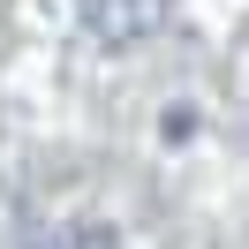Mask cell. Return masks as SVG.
Listing matches in <instances>:
<instances>
[{
  "label": "cell",
  "instance_id": "6da1fadb",
  "mask_svg": "<svg viewBox=\"0 0 249 249\" xmlns=\"http://www.w3.org/2000/svg\"><path fill=\"white\" fill-rule=\"evenodd\" d=\"M38 249H121L106 227H61V234H46Z\"/></svg>",
  "mask_w": 249,
  "mask_h": 249
}]
</instances>
